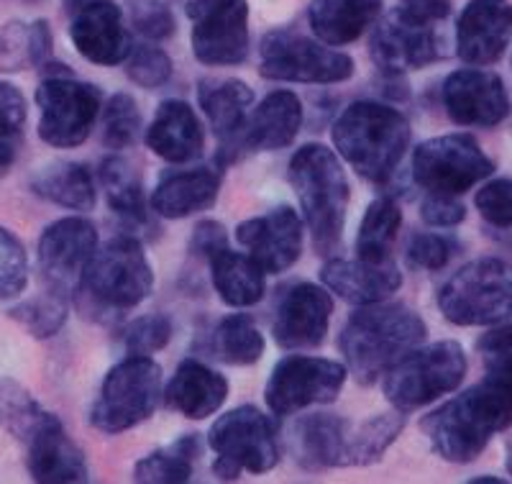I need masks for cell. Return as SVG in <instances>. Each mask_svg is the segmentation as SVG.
Segmentation results:
<instances>
[{
    "mask_svg": "<svg viewBox=\"0 0 512 484\" xmlns=\"http://www.w3.org/2000/svg\"><path fill=\"white\" fill-rule=\"evenodd\" d=\"M512 423V403L505 387L487 377L482 385L461 392L431 415H425L423 428L433 454L451 464H472L489 446L497 433Z\"/></svg>",
    "mask_w": 512,
    "mask_h": 484,
    "instance_id": "1",
    "label": "cell"
},
{
    "mask_svg": "<svg viewBox=\"0 0 512 484\" xmlns=\"http://www.w3.org/2000/svg\"><path fill=\"white\" fill-rule=\"evenodd\" d=\"M428 336L423 318L405 305H359L338 336L346 367L361 385H374L402 356L418 349Z\"/></svg>",
    "mask_w": 512,
    "mask_h": 484,
    "instance_id": "2",
    "label": "cell"
},
{
    "mask_svg": "<svg viewBox=\"0 0 512 484\" xmlns=\"http://www.w3.org/2000/svg\"><path fill=\"white\" fill-rule=\"evenodd\" d=\"M333 144L364 180L384 185L410 144V123L390 105L359 100L333 123Z\"/></svg>",
    "mask_w": 512,
    "mask_h": 484,
    "instance_id": "3",
    "label": "cell"
},
{
    "mask_svg": "<svg viewBox=\"0 0 512 484\" xmlns=\"http://www.w3.org/2000/svg\"><path fill=\"white\" fill-rule=\"evenodd\" d=\"M290 182L313 234L315 251L320 257H333L341 246L349 210L344 167L328 146L305 144L290 162Z\"/></svg>",
    "mask_w": 512,
    "mask_h": 484,
    "instance_id": "4",
    "label": "cell"
},
{
    "mask_svg": "<svg viewBox=\"0 0 512 484\" xmlns=\"http://www.w3.org/2000/svg\"><path fill=\"white\" fill-rule=\"evenodd\" d=\"M438 308L454 326H492L512 315V267L484 257L464 264L438 292Z\"/></svg>",
    "mask_w": 512,
    "mask_h": 484,
    "instance_id": "5",
    "label": "cell"
},
{
    "mask_svg": "<svg viewBox=\"0 0 512 484\" xmlns=\"http://www.w3.org/2000/svg\"><path fill=\"white\" fill-rule=\"evenodd\" d=\"M39 105V139L54 149H75L93 134V126L103 108L98 85L75 80L70 70L59 65L49 70L36 90Z\"/></svg>",
    "mask_w": 512,
    "mask_h": 484,
    "instance_id": "6",
    "label": "cell"
},
{
    "mask_svg": "<svg viewBox=\"0 0 512 484\" xmlns=\"http://www.w3.org/2000/svg\"><path fill=\"white\" fill-rule=\"evenodd\" d=\"M466 377V354L456 341L418 346L384 374V395L397 410H415L454 392Z\"/></svg>",
    "mask_w": 512,
    "mask_h": 484,
    "instance_id": "7",
    "label": "cell"
},
{
    "mask_svg": "<svg viewBox=\"0 0 512 484\" xmlns=\"http://www.w3.org/2000/svg\"><path fill=\"white\" fill-rule=\"evenodd\" d=\"M152 287L154 272L141 241L121 234L95 251L80 292H88V298L105 313H123L144 303Z\"/></svg>",
    "mask_w": 512,
    "mask_h": 484,
    "instance_id": "8",
    "label": "cell"
},
{
    "mask_svg": "<svg viewBox=\"0 0 512 484\" xmlns=\"http://www.w3.org/2000/svg\"><path fill=\"white\" fill-rule=\"evenodd\" d=\"M162 395V367L152 356L128 354L105 374L90 423L103 433H123L149 420Z\"/></svg>",
    "mask_w": 512,
    "mask_h": 484,
    "instance_id": "9",
    "label": "cell"
},
{
    "mask_svg": "<svg viewBox=\"0 0 512 484\" xmlns=\"http://www.w3.org/2000/svg\"><path fill=\"white\" fill-rule=\"evenodd\" d=\"M208 444L216 451L213 472L223 482L239 479L241 472L264 474L277 467L280 461L274 423L254 405H241L221 415L210 428Z\"/></svg>",
    "mask_w": 512,
    "mask_h": 484,
    "instance_id": "10",
    "label": "cell"
},
{
    "mask_svg": "<svg viewBox=\"0 0 512 484\" xmlns=\"http://www.w3.org/2000/svg\"><path fill=\"white\" fill-rule=\"evenodd\" d=\"M259 72L277 82L333 85L354 75V59L303 34L272 31L259 47Z\"/></svg>",
    "mask_w": 512,
    "mask_h": 484,
    "instance_id": "11",
    "label": "cell"
},
{
    "mask_svg": "<svg viewBox=\"0 0 512 484\" xmlns=\"http://www.w3.org/2000/svg\"><path fill=\"white\" fill-rule=\"evenodd\" d=\"M495 172V162L469 134L428 139L413 152V177L425 193L464 195Z\"/></svg>",
    "mask_w": 512,
    "mask_h": 484,
    "instance_id": "12",
    "label": "cell"
},
{
    "mask_svg": "<svg viewBox=\"0 0 512 484\" xmlns=\"http://www.w3.org/2000/svg\"><path fill=\"white\" fill-rule=\"evenodd\" d=\"M192 52L210 67L241 65L249 57L246 0H187Z\"/></svg>",
    "mask_w": 512,
    "mask_h": 484,
    "instance_id": "13",
    "label": "cell"
},
{
    "mask_svg": "<svg viewBox=\"0 0 512 484\" xmlns=\"http://www.w3.org/2000/svg\"><path fill=\"white\" fill-rule=\"evenodd\" d=\"M346 382V367L318 356H285L272 369L264 400L272 415H292L310 405L333 403Z\"/></svg>",
    "mask_w": 512,
    "mask_h": 484,
    "instance_id": "14",
    "label": "cell"
},
{
    "mask_svg": "<svg viewBox=\"0 0 512 484\" xmlns=\"http://www.w3.org/2000/svg\"><path fill=\"white\" fill-rule=\"evenodd\" d=\"M98 251V231L88 218H59L39 239V272L47 287L62 298L82 290L88 267Z\"/></svg>",
    "mask_w": 512,
    "mask_h": 484,
    "instance_id": "15",
    "label": "cell"
},
{
    "mask_svg": "<svg viewBox=\"0 0 512 484\" xmlns=\"http://www.w3.org/2000/svg\"><path fill=\"white\" fill-rule=\"evenodd\" d=\"M372 62L382 72L400 77L402 72L423 70L443 57V39L436 24L420 21L402 8L379 21L369 41Z\"/></svg>",
    "mask_w": 512,
    "mask_h": 484,
    "instance_id": "16",
    "label": "cell"
},
{
    "mask_svg": "<svg viewBox=\"0 0 512 484\" xmlns=\"http://www.w3.org/2000/svg\"><path fill=\"white\" fill-rule=\"evenodd\" d=\"M443 108L459 126L492 129L510 113L505 85L495 72L456 70L446 77L441 88Z\"/></svg>",
    "mask_w": 512,
    "mask_h": 484,
    "instance_id": "17",
    "label": "cell"
},
{
    "mask_svg": "<svg viewBox=\"0 0 512 484\" xmlns=\"http://www.w3.org/2000/svg\"><path fill=\"white\" fill-rule=\"evenodd\" d=\"M236 241L251 259L267 272L280 275L300 259L303 251V221L290 205L269 210L264 216L249 218L236 228Z\"/></svg>",
    "mask_w": 512,
    "mask_h": 484,
    "instance_id": "18",
    "label": "cell"
},
{
    "mask_svg": "<svg viewBox=\"0 0 512 484\" xmlns=\"http://www.w3.org/2000/svg\"><path fill=\"white\" fill-rule=\"evenodd\" d=\"M333 300L323 287L300 282L285 290L274 315V341L282 349H313L323 344L331 323Z\"/></svg>",
    "mask_w": 512,
    "mask_h": 484,
    "instance_id": "19",
    "label": "cell"
},
{
    "mask_svg": "<svg viewBox=\"0 0 512 484\" xmlns=\"http://www.w3.org/2000/svg\"><path fill=\"white\" fill-rule=\"evenodd\" d=\"M512 39L510 0H469L456 26V54L466 65H495Z\"/></svg>",
    "mask_w": 512,
    "mask_h": 484,
    "instance_id": "20",
    "label": "cell"
},
{
    "mask_svg": "<svg viewBox=\"0 0 512 484\" xmlns=\"http://www.w3.org/2000/svg\"><path fill=\"white\" fill-rule=\"evenodd\" d=\"M70 36L77 52L93 65H121L134 49L131 34L123 24L121 8L113 0H103V3H95V6L75 13Z\"/></svg>",
    "mask_w": 512,
    "mask_h": 484,
    "instance_id": "21",
    "label": "cell"
},
{
    "mask_svg": "<svg viewBox=\"0 0 512 484\" xmlns=\"http://www.w3.org/2000/svg\"><path fill=\"white\" fill-rule=\"evenodd\" d=\"M320 280L351 305L384 303L402 287V275L395 264L364 259H331L320 272Z\"/></svg>",
    "mask_w": 512,
    "mask_h": 484,
    "instance_id": "22",
    "label": "cell"
},
{
    "mask_svg": "<svg viewBox=\"0 0 512 484\" xmlns=\"http://www.w3.org/2000/svg\"><path fill=\"white\" fill-rule=\"evenodd\" d=\"M303 129V103L290 90H274L249 113L239 146L251 152H277L297 139Z\"/></svg>",
    "mask_w": 512,
    "mask_h": 484,
    "instance_id": "23",
    "label": "cell"
},
{
    "mask_svg": "<svg viewBox=\"0 0 512 484\" xmlns=\"http://www.w3.org/2000/svg\"><path fill=\"white\" fill-rule=\"evenodd\" d=\"M351 423L331 413L303 415L292 426L290 446L300 467L318 469L346 467V446H349Z\"/></svg>",
    "mask_w": 512,
    "mask_h": 484,
    "instance_id": "24",
    "label": "cell"
},
{
    "mask_svg": "<svg viewBox=\"0 0 512 484\" xmlns=\"http://www.w3.org/2000/svg\"><path fill=\"white\" fill-rule=\"evenodd\" d=\"M26 446V467L34 482L70 484L88 482L90 469L80 446L64 433L62 423H52L36 433Z\"/></svg>",
    "mask_w": 512,
    "mask_h": 484,
    "instance_id": "25",
    "label": "cell"
},
{
    "mask_svg": "<svg viewBox=\"0 0 512 484\" xmlns=\"http://www.w3.org/2000/svg\"><path fill=\"white\" fill-rule=\"evenodd\" d=\"M203 126L185 100H164L152 126L146 129V146L169 164H185L203 154Z\"/></svg>",
    "mask_w": 512,
    "mask_h": 484,
    "instance_id": "26",
    "label": "cell"
},
{
    "mask_svg": "<svg viewBox=\"0 0 512 484\" xmlns=\"http://www.w3.org/2000/svg\"><path fill=\"white\" fill-rule=\"evenodd\" d=\"M221 193V175L213 167L164 172L152 193V210L162 218H187L208 210Z\"/></svg>",
    "mask_w": 512,
    "mask_h": 484,
    "instance_id": "27",
    "label": "cell"
},
{
    "mask_svg": "<svg viewBox=\"0 0 512 484\" xmlns=\"http://www.w3.org/2000/svg\"><path fill=\"white\" fill-rule=\"evenodd\" d=\"M228 397V382L223 374L213 372L205 364L187 359L177 367L175 377L164 390L167 408L177 410L190 420H203L221 410Z\"/></svg>",
    "mask_w": 512,
    "mask_h": 484,
    "instance_id": "28",
    "label": "cell"
},
{
    "mask_svg": "<svg viewBox=\"0 0 512 484\" xmlns=\"http://www.w3.org/2000/svg\"><path fill=\"white\" fill-rule=\"evenodd\" d=\"M382 0H313L308 21L313 34L328 47H344L377 24Z\"/></svg>",
    "mask_w": 512,
    "mask_h": 484,
    "instance_id": "29",
    "label": "cell"
},
{
    "mask_svg": "<svg viewBox=\"0 0 512 484\" xmlns=\"http://www.w3.org/2000/svg\"><path fill=\"white\" fill-rule=\"evenodd\" d=\"M198 103L223 146H236L254 103V90L244 80H203Z\"/></svg>",
    "mask_w": 512,
    "mask_h": 484,
    "instance_id": "30",
    "label": "cell"
},
{
    "mask_svg": "<svg viewBox=\"0 0 512 484\" xmlns=\"http://www.w3.org/2000/svg\"><path fill=\"white\" fill-rule=\"evenodd\" d=\"M210 280L218 298L231 308H249L264 298V272L249 254H239L231 246H221L208 254Z\"/></svg>",
    "mask_w": 512,
    "mask_h": 484,
    "instance_id": "31",
    "label": "cell"
},
{
    "mask_svg": "<svg viewBox=\"0 0 512 484\" xmlns=\"http://www.w3.org/2000/svg\"><path fill=\"white\" fill-rule=\"evenodd\" d=\"M100 185L108 198V208L126 223L128 228L149 226V210L144 203V185L136 167L128 159L105 157L98 170Z\"/></svg>",
    "mask_w": 512,
    "mask_h": 484,
    "instance_id": "32",
    "label": "cell"
},
{
    "mask_svg": "<svg viewBox=\"0 0 512 484\" xmlns=\"http://www.w3.org/2000/svg\"><path fill=\"white\" fill-rule=\"evenodd\" d=\"M39 198L70 210H90L95 205L93 172L80 162H54L31 180Z\"/></svg>",
    "mask_w": 512,
    "mask_h": 484,
    "instance_id": "33",
    "label": "cell"
},
{
    "mask_svg": "<svg viewBox=\"0 0 512 484\" xmlns=\"http://www.w3.org/2000/svg\"><path fill=\"white\" fill-rule=\"evenodd\" d=\"M52 57V31L47 21L0 26V72H21L47 65Z\"/></svg>",
    "mask_w": 512,
    "mask_h": 484,
    "instance_id": "34",
    "label": "cell"
},
{
    "mask_svg": "<svg viewBox=\"0 0 512 484\" xmlns=\"http://www.w3.org/2000/svg\"><path fill=\"white\" fill-rule=\"evenodd\" d=\"M402 226V210L395 198L384 195L374 200L364 213V221L356 236V257L364 262H390V251L395 246Z\"/></svg>",
    "mask_w": 512,
    "mask_h": 484,
    "instance_id": "35",
    "label": "cell"
},
{
    "mask_svg": "<svg viewBox=\"0 0 512 484\" xmlns=\"http://www.w3.org/2000/svg\"><path fill=\"white\" fill-rule=\"evenodd\" d=\"M200 456V438L185 433L172 444L162 446V449L152 451L149 456L136 464L134 482L144 484H175V482H190L195 461Z\"/></svg>",
    "mask_w": 512,
    "mask_h": 484,
    "instance_id": "36",
    "label": "cell"
},
{
    "mask_svg": "<svg viewBox=\"0 0 512 484\" xmlns=\"http://www.w3.org/2000/svg\"><path fill=\"white\" fill-rule=\"evenodd\" d=\"M57 420V415L41 408L39 400H34L26 387L13 380H0V426L16 436L21 444H29L36 433Z\"/></svg>",
    "mask_w": 512,
    "mask_h": 484,
    "instance_id": "37",
    "label": "cell"
},
{
    "mask_svg": "<svg viewBox=\"0 0 512 484\" xmlns=\"http://www.w3.org/2000/svg\"><path fill=\"white\" fill-rule=\"evenodd\" d=\"M405 428V415L395 408V413H379L364 420L361 426H351L349 446H346V467H369L384 456L397 441Z\"/></svg>",
    "mask_w": 512,
    "mask_h": 484,
    "instance_id": "38",
    "label": "cell"
},
{
    "mask_svg": "<svg viewBox=\"0 0 512 484\" xmlns=\"http://www.w3.org/2000/svg\"><path fill=\"white\" fill-rule=\"evenodd\" d=\"M213 356L233 367L256 364L264 356V336L249 315H226L213 331Z\"/></svg>",
    "mask_w": 512,
    "mask_h": 484,
    "instance_id": "39",
    "label": "cell"
},
{
    "mask_svg": "<svg viewBox=\"0 0 512 484\" xmlns=\"http://www.w3.org/2000/svg\"><path fill=\"white\" fill-rule=\"evenodd\" d=\"M8 318L21 323L34 339H52L67 321V298L49 290L47 295L13 305L8 310Z\"/></svg>",
    "mask_w": 512,
    "mask_h": 484,
    "instance_id": "40",
    "label": "cell"
},
{
    "mask_svg": "<svg viewBox=\"0 0 512 484\" xmlns=\"http://www.w3.org/2000/svg\"><path fill=\"white\" fill-rule=\"evenodd\" d=\"M141 129L139 105L131 95L116 93L103 108V144L113 152L136 144Z\"/></svg>",
    "mask_w": 512,
    "mask_h": 484,
    "instance_id": "41",
    "label": "cell"
},
{
    "mask_svg": "<svg viewBox=\"0 0 512 484\" xmlns=\"http://www.w3.org/2000/svg\"><path fill=\"white\" fill-rule=\"evenodd\" d=\"M26 282H29V257L24 244L11 231L0 228V300L21 295Z\"/></svg>",
    "mask_w": 512,
    "mask_h": 484,
    "instance_id": "42",
    "label": "cell"
},
{
    "mask_svg": "<svg viewBox=\"0 0 512 484\" xmlns=\"http://www.w3.org/2000/svg\"><path fill=\"white\" fill-rule=\"evenodd\" d=\"M126 75L139 88L157 90L167 85L169 77H172V62H169V57L159 47L139 44L126 57Z\"/></svg>",
    "mask_w": 512,
    "mask_h": 484,
    "instance_id": "43",
    "label": "cell"
},
{
    "mask_svg": "<svg viewBox=\"0 0 512 484\" xmlns=\"http://www.w3.org/2000/svg\"><path fill=\"white\" fill-rule=\"evenodd\" d=\"M172 339V321L167 315H141L123 333V344H126L128 354H154L162 351Z\"/></svg>",
    "mask_w": 512,
    "mask_h": 484,
    "instance_id": "44",
    "label": "cell"
},
{
    "mask_svg": "<svg viewBox=\"0 0 512 484\" xmlns=\"http://www.w3.org/2000/svg\"><path fill=\"white\" fill-rule=\"evenodd\" d=\"M456 251H459V244H456L454 239H448V236L415 234L408 246V259L413 267L438 272V269H443L451 262V257H454Z\"/></svg>",
    "mask_w": 512,
    "mask_h": 484,
    "instance_id": "45",
    "label": "cell"
},
{
    "mask_svg": "<svg viewBox=\"0 0 512 484\" xmlns=\"http://www.w3.org/2000/svg\"><path fill=\"white\" fill-rule=\"evenodd\" d=\"M474 203L489 226L512 231V180L487 182L477 193Z\"/></svg>",
    "mask_w": 512,
    "mask_h": 484,
    "instance_id": "46",
    "label": "cell"
},
{
    "mask_svg": "<svg viewBox=\"0 0 512 484\" xmlns=\"http://www.w3.org/2000/svg\"><path fill=\"white\" fill-rule=\"evenodd\" d=\"M477 351L482 356L487 374H497V377L512 374V323L484 333L477 341Z\"/></svg>",
    "mask_w": 512,
    "mask_h": 484,
    "instance_id": "47",
    "label": "cell"
},
{
    "mask_svg": "<svg viewBox=\"0 0 512 484\" xmlns=\"http://www.w3.org/2000/svg\"><path fill=\"white\" fill-rule=\"evenodd\" d=\"M420 216L428 226L436 228H451L459 226L466 218V208L456 200V195H438L428 193L425 195L423 205H420Z\"/></svg>",
    "mask_w": 512,
    "mask_h": 484,
    "instance_id": "48",
    "label": "cell"
},
{
    "mask_svg": "<svg viewBox=\"0 0 512 484\" xmlns=\"http://www.w3.org/2000/svg\"><path fill=\"white\" fill-rule=\"evenodd\" d=\"M134 29L146 39H167L175 34V18L162 3H146L134 13Z\"/></svg>",
    "mask_w": 512,
    "mask_h": 484,
    "instance_id": "49",
    "label": "cell"
},
{
    "mask_svg": "<svg viewBox=\"0 0 512 484\" xmlns=\"http://www.w3.org/2000/svg\"><path fill=\"white\" fill-rule=\"evenodd\" d=\"M26 123V98L11 82L0 80V136H16Z\"/></svg>",
    "mask_w": 512,
    "mask_h": 484,
    "instance_id": "50",
    "label": "cell"
},
{
    "mask_svg": "<svg viewBox=\"0 0 512 484\" xmlns=\"http://www.w3.org/2000/svg\"><path fill=\"white\" fill-rule=\"evenodd\" d=\"M221 246H228L226 228L216 221H203L198 223L195 234H192V251H198L200 257H208Z\"/></svg>",
    "mask_w": 512,
    "mask_h": 484,
    "instance_id": "51",
    "label": "cell"
},
{
    "mask_svg": "<svg viewBox=\"0 0 512 484\" xmlns=\"http://www.w3.org/2000/svg\"><path fill=\"white\" fill-rule=\"evenodd\" d=\"M410 16L428 21V24H438L451 11V0H400V6Z\"/></svg>",
    "mask_w": 512,
    "mask_h": 484,
    "instance_id": "52",
    "label": "cell"
},
{
    "mask_svg": "<svg viewBox=\"0 0 512 484\" xmlns=\"http://www.w3.org/2000/svg\"><path fill=\"white\" fill-rule=\"evenodd\" d=\"M13 159H16V146H13V141L8 136H0V172L8 170Z\"/></svg>",
    "mask_w": 512,
    "mask_h": 484,
    "instance_id": "53",
    "label": "cell"
},
{
    "mask_svg": "<svg viewBox=\"0 0 512 484\" xmlns=\"http://www.w3.org/2000/svg\"><path fill=\"white\" fill-rule=\"evenodd\" d=\"M95 3H103V0H62L64 11L70 13V16H75V13L85 11V8L95 6Z\"/></svg>",
    "mask_w": 512,
    "mask_h": 484,
    "instance_id": "54",
    "label": "cell"
},
{
    "mask_svg": "<svg viewBox=\"0 0 512 484\" xmlns=\"http://www.w3.org/2000/svg\"><path fill=\"white\" fill-rule=\"evenodd\" d=\"M487 377H495V380L505 387L507 397H510V403H512V374H502V377H497V374H487Z\"/></svg>",
    "mask_w": 512,
    "mask_h": 484,
    "instance_id": "55",
    "label": "cell"
},
{
    "mask_svg": "<svg viewBox=\"0 0 512 484\" xmlns=\"http://www.w3.org/2000/svg\"><path fill=\"white\" fill-rule=\"evenodd\" d=\"M507 472L512 474V438H510V444H507Z\"/></svg>",
    "mask_w": 512,
    "mask_h": 484,
    "instance_id": "56",
    "label": "cell"
},
{
    "mask_svg": "<svg viewBox=\"0 0 512 484\" xmlns=\"http://www.w3.org/2000/svg\"><path fill=\"white\" fill-rule=\"evenodd\" d=\"M472 482H497V484H500L502 479H497V477H489V474H487V477H477V479H472Z\"/></svg>",
    "mask_w": 512,
    "mask_h": 484,
    "instance_id": "57",
    "label": "cell"
}]
</instances>
